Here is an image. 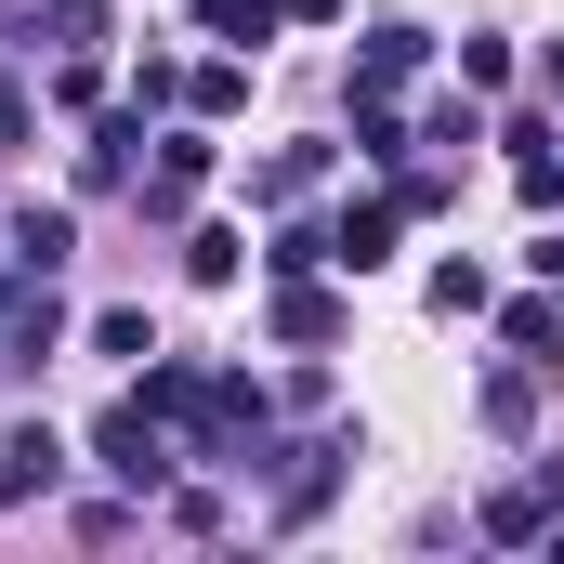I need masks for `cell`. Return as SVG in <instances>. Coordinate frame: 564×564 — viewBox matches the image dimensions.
Segmentation results:
<instances>
[{
    "instance_id": "cell-8",
    "label": "cell",
    "mask_w": 564,
    "mask_h": 564,
    "mask_svg": "<svg viewBox=\"0 0 564 564\" xmlns=\"http://www.w3.org/2000/svg\"><path fill=\"white\" fill-rule=\"evenodd\" d=\"M144 144H158V132H144V106H119L106 132L79 144V184H132V171H144Z\"/></svg>"
},
{
    "instance_id": "cell-17",
    "label": "cell",
    "mask_w": 564,
    "mask_h": 564,
    "mask_svg": "<svg viewBox=\"0 0 564 564\" xmlns=\"http://www.w3.org/2000/svg\"><path fill=\"white\" fill-rule=\"evenodd\" d=\"M237 250H250V237H224V224H197V237H184V276H197V289H237Z\"/></svg>"
},
{
    "instance_id": "cell-15",
    "label": "cell",
    "mask_w": 564,
    "mask_h": 564,
    "mask_svg": "<svg viewBox=\"0 0 564 564\" xmlns=\"http://www.w3.org/2000/svg\"><path fill=\"white\" fill-rule=\"evenodd\" d=\"M486 539H552V499H539V486H499V499H486Z\"/></svg>"
},
{
    "instance_id": "cell-16",
    "label": "cell",
    "mask_w": 564,
    "mask_h": 564,
    "mask_svg": "<svg viewBox=\"0 0 564 564\" xmlns=\"http://www.w3.org/2000/svg\"><path fill=\"white\" fill-rule=\"evenodd\" d=\"M40 26H53L66 53H93V40H106V0H40V13H26V40H40Z\"/></svg>"
},
{
    "instance_id": "cell-20",
    "label": "cell",
    "mask_w": 564,
    "mask_h": 564,
    "mask_svg": "<svg viewBox=\"0 0 564 564\" xmlns=\"http://www.w3.org/2000/svg\"><path fill=\"white\" fill-rule=\"evenodd\" d=\"M0 144H26V93H13V66H0Z\"/></svg>"
},
{
    "instance_id": "cell-12",
    "label": "cell",
    "mask_w": 564,
    "mask_h": 564,
    "mask_svg": "<svg viewBox=\"0 0 564 564\" xmlns=\"http://www.w3.org/2000/svg\"><path fill=\"white\" fill-rule=\"evenodd\" d=\"M328 328H341V302H328L315 276H289L276 289V341H328Z\"/></svg>"
},
{
    "instance_id": "cell-10",
    "label": "cell",
    "mask_w": 564,
    "mask_h": 564,
    "mask_svg": "<svg viewBox=\"0 0 564 564\" xmlns=\"http://www.w3.org/2000/svg\"><path fill=\"white\" fill-rule=\"evenodd\" d=\"M328 171H341V144H276V158H263V197H315V184H328Z\"/></svg>"
},
{
    "instance_id": "cell-4",
    "label": "cell",
    "mask_w": 564,
    "mask_h": 564,
    "mask_svg": "<svg viewBox=\"0 0 564 564\" xmlns=\"http://www.w3.org/2000/svg\"><path fill=\"white\" fill-rule=\"evenodd\" d=\"M0 263H13V276H66V263H79V210H13V224H0Z\"/></svg>"
},
{
    "instance_id": "cell-6",
    "label": "cell",
    "mask_w": 564,
    "mask_h": 564,
    "mask_svg": "<svg viewBox=\"0 0 564 564\" xmlns=\"http://www.w3.org/2000/svg\"><path fill=\"white\" fill-rule=\"evenodd\" d=\"M341 459H355V433H328V446H289V486H276V525H315V499L341 486Z\"/></svg>"
},
{
    "instance_id": "cell-1",
    "label": "cell",
    "mask_w": 564,
    "mask_h": 564,
    "mask_svg": "<svg viewBox=\"0 0 564 564\" xmlns=\"http://www.w3.org/2000/svg\"><path fill=\"white\" fill-rule=\"evenodd\" d=\"M93 473H106V486H171V421H158V408H144V394H119V408H106V421H93Z\"/></svg>"
},
{
    "instance_id": "cell-13",
    "label": "cell",
    "mask_w": 564,
    "mask_h": 564,
    "mask_svg": "<svg viewBox=\"0 0 564 564\" xmlns=\"http://www.w3.org/2000/svg\"><path fill=\"white\" fill-rule=\"evenodd\" d=\"M237 93H250V53H210V66L184 79V106H197V119H237Z\"/></svg>"
},
{
    "instance_id": "cell-11",
    "label": "cell",
    "mask_w": 564,
    "mask_h": 564,
    "mask_svg": "<svg viewBox=\"0 0 564 564\" xmlns=\"http://www.w3.org/2000/svg\"><path fill=\"white\" fill-rule=\"evenodd\" d=\"M408 119H394V93H355V158H381V171H394V158H408Z\"/></svg>"
},
{
    "instance_id": "cell-3",
    "label": "cell",
    "mask_w": 564,
    "mask_h": 564,
    "mask_svg": "<svg viewBox=\"0 0 564 564\" xmlns=\"http://www.w3.org/2000/svg\"><path fill=\"white\" fill-rule=\"evenodd\" d=\"M66 486V433L53 421H13L0 433V512H26V499H53Z\"/></svg>"
},
{
    "instance_id": "cell-5",
    "label": "cell",
    "mask_w": 564,
    "mask_h": 564,
    "mask_svg": "<svg viewBox=\"0 0 564 564\" xmlns=\"http://www.w3.org/2000/svg\"><path fill=\"white\" fill-rule=\"evenodd\" d=\"M433 66V26H368V53H355V93H408Z\"/></svg>"
},
{
    "instance_id": "cell-14",
    "label": "cell",
    "mask_w": 564,
    "mask_h": 564,
    "mask_svg": "<svg viewBox=\"0 0 564 564\" xmlns=\"http://www.w3.org/2000/svg\"><path fill=\"white\" fill-rule=\"evenodd\" d=\"M315 263H328V224H276V237H263V276H315Z\"/></svg>"
},
{
    "instance_id": "cell-9",
    "label": "cell",
    "mask_w": 564,
    "mask_h": 564,
    "mask_svg": "<svg viewBox=\"0 0 564 564\" xmlns=\"http://www.w3.org/2000/svg\"><path fill=\"white\" fill-rule=\"evenodd\" d=\"M197 26H210L224 53H263V40L289 26V0H197Z\"/></svg>"
},
{
    "instance_id": "cell-7",
    "label": "cell",
    "mask_w": 564,
    "mask_h": 564,
    "mask_svg": "<svg viewBox=\"0 0 564 564\" xmlns=\"http://www.w3.org/2000/svg\"><path fill=\"white\" fill-rule=\"evenodd\" d=\"M197 184H210V132H158V171H144V210L171 224V210H184Z\"/></svg>"
},
{
    "instance_id": "cell-2",
    "label": "cell",
    "mask_w": 564,
    "mask_h": 564,
    "mask_svg": "<svg viewBox=\"0 0 564 564\" xmlns=\"http://www.w3.org/2000/svg\"><path fill=\"white\" fill-rule=\"evenodd\" d=\"M408 224H421V210H408V197H355V210H341V224H328V263H341V276H381V263H394V237H408Z\"/></svg>"
},
{
    "instance_id": "cell-21",
    "label": "cell",
    "mask_w": 564,
    "mask_h": 564,
    "mask_svg": "<svg viewBox=\"0 0 564 564\" xmlns=\"http://www.w3.org/2000/svg\"><path fill=\"white\" fill-rule=\"evenodd\" d=\"M328 13H341V0H289V26H328Z\"/></svg>"
},
{
    "instance_id": "cell-18",
    "label": "cell",
    "mask_w": 564,
    "mask_h": 564,
    "mask_svg": "<svg viewBox=\"0 0 564 564\" xmlns=\"http://www.w3.org/2000/svg\"><path fill=\"white\" fill-rule=\"evenodd\" d=\"M93 355H132V368L158 355V328H144V302H119V315H93Z\"/></svg>"
},
{
    "instance_id": "cell-22",
    "label": "cell",
    "mask_w": 564,
    "mask_h": 564,
    "mask_svg": "<svg viewBox=\"0 0 564 564\" xmlns=\"http://www.w3.org/2000/svg\"><path fill=\"white\" fill-rule=\"evenodd\" d=\"M552 93H564V53H552Z\"/></svg>"
},
{
    "instance_id": "cell-19",
    "label": "cell",
    "mask_w": 564,
    "mask_h": 564,
    "mask_svg": "<svg viewBox=\"0 0 564 564\" xmlns=\"http://www.w3.org/2000/svg\"><path fill=\"white\" fill-rule=\"evenodd\" d=\"M486 421L525 433V421H539V381H525V368H499V381H486Z\"/></svg>"
}]
</instances>
